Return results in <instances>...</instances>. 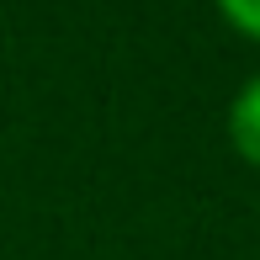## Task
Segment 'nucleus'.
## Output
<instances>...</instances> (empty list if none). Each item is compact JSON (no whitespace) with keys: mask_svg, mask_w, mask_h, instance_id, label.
Segmentation results:
<instances>
[{"mask_svg":"<svg viewBox=\"0 0 260 260\" xmlns=\"http://www.w3.org/2000/svg\"><path fill=\"white\" fill-rule=\"evenodd\" d=\"M212 6L223 11V21H229L234 32H244L250 43H260V0H212Z\"/></svg>","mask_w":260,"mask_h":260,"instance_id":"f03ea898","label":"nucleus"},{"mask_svg":"<svg viewBox=\"0 0 260 260\" xmlns=\"http://www.w3.org/2000/svg\"><path fill=\"white\" fill-rule=\"evenodd\" d=\"M229 144H234V154H239L244 165L260 170V69L234 90V101H229Z\"/></svg>","mask_w":260,"mask_h":260,"instance_id":"f257e3e1","label":"nucleus"}]
</instances>
